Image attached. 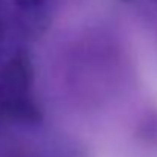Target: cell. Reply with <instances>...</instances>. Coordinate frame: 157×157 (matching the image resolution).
<instances>
[{"label":"cell","mask_w":157,"mask_h":157,"mask_svg":"<svg viewBox=\"0 0 157 157\" xmlns=\"http://www.w3.org/2000/svg\"><path fill=\"white\" fill-rule=\"evenodd\" d=\"M150 6L153 9V14H150V15H139V17H142L144 20H147V21H150L153 25H157V0H150Z\"/></svg>","instance_id":"cell-1"}]
</instances>
